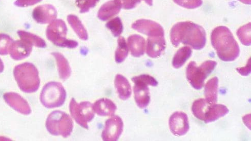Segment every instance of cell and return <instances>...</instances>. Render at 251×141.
Instances as JSON below:
<instances>
[{
    "label": "cell",
    "mask_w": 251,
    "mask_h": 141,
    "mask_svg": "<svg viewBox=\"0 0 251 141\" xmlns=\"http://www.w3.org/2000/svg\"><path fill=\"white\" fill-rule=\"evenodd\" d=\"M171 43L177 48L180 43L189 45L195 50H201L206 44V33L204 28L190 21L180 22L170 31Z\"/></svg>",
    "instance_id": "1"
},
{
    "label": "cell",
    "mask_w": 251,
    "mask_h": 141,
    "mask_svg": "<svg viewBox=\"0 0 251 141\" xmlns=\"http://www.w3.org/2000/svg\"><path fill=\"white\" fill-rule=\"evenodd\" d=\"M211 43L218 56L223 61L232 62L240 54V49L230 30L220 26L216 28L211 33Z\"/></svg>",
    "instance_id": "2"
},
{
    "label": "cell",
    "mask_w": 251,
    "mask_h": 141,
    "mask_svg": "<svg viewBox=\"0 0 251 141\" xmlns=\"http://www.w3.org/2000/svg\"><path fill=\"white\" fill-rule=\"evenodd\" d=\"M14 75L23 92L33 93L38 90L40 85L39 72L33 64L25 63L16 66Z\"/></svg>",
    "instance_id": "3"
},
{
    "label": "cell",
    "mask_w": 251,
    "mask_h": 141,
    "mask_svg": "<svg viewBox=\"0 0 251 141\" xmlns=\"http://www.w3.org/2000/svg\"><path fill=\"white\" fill-rule=\"evenodd\" d=\"M46 127L53 136H61L66 138L73 131L74 123L71 117L66 113L56 111L51 113L46 122Z\"/></svg>",
    "instance_id": "4"
},
{
    "label": "cell",
    "mask_w": 251,
    "mask_h": 141,
    "mask_svg": "<svg viewBox=\"0 0 251 141\" xmlns=\"http://www.w3.org/2000/svg\"><path fill=\"white\" fill-rule=\"evenodd\" d=\"M217 64L215 61L208 60L197 66L195 61L191 62L187 67L186 75L191 86L197 90L202 89L205 80L213 72Z\"/></svg>",
    "instance_id": "5"
},
{
    "label": "cell",
    "mask_w": 251,
    "mask_h": 141,
    "mask_svg": "<svg viewBox=\"0 0 251 141\" xmlns=\"http://www.w3.org/2000/svg\"><path fill=\"white\" fill-rule=\"evenodd\" d=\"M66 92L63 86L59 82H50L42 89L40 101L45 108H59L65 103Z\"/></svg>",
    "instance_id": "6"
},
{
    "label": "cell",
    "mask_w": 251,
    "mask_h": 141,
    "mask_svg": "<svg viewBox=\"0 0 251 141\" xmlns=\"http://www.w3.org/2000/svg\"><path fill=\"white\" fill-rule=\"evenodd\" d=\"M67 28L64 21L55 20L50 23L47 29V37L53 44L61 48L75 49L78 43L74 40L66 38Z\"/></svg>",
    "instance_id": "7"
},
{
    "label": "cell",
    "mask_w": 251,
    "mask_h": 141,
    "mask_svg": "<svg viewBox=\"0 0 251 141\" xmlns=\"http://www.w3.org/2000/svg\"><path fill=\"white\" fill-rule=\"evenodd\" d=\"M70 113L75 122L83 128L88 129V123L95 117L93 105L89 102L77 103L72 98L70 104Z\"/></svg>",
    "instance_id": "8"
},
{
    "label": "cell",
    "mask_w": 251,
    "mask_h": 141,
    "mask_svg": "<svg viewBox=\"0 0 251 141\" xmlns=\"http://www.w3.org/2000/svg\"><path fill=\"white\" fill-rule=\"evenodd\" d=\"M124 123L118 115H113L106 121L101 138L104 141H117L123 131Z\"/></svg>",
    "instance_id": "9"
},
{
    "label": "cell",
    "mask_w": 251,
    "mask_h": 141,
    "mask_svg": "<svg viewBox=\"0 0 251 141\" xmlns=\"http://www.w3.org/2000/svg\"><path fill=\"white\" fill-rule=\"evenodd\" d=\"M132 28L148 37H164L163 28L158 23L150 20L140 19L133 23Z\"/></svg>",
    "instance_id": "10"
},
{
    "label": "cell",
    "mask_w": 251,
    "mask_h": 141,
    "mask_svg": "<svg viewBox=\"0 0 251 141\" xmlns=\"http://www.w3.org/2000/svg\"><path fill=\"white\" fill-rule=\"evenodd\" d=\"M169 123L171 133L175 136H184L189 130L188 117L185 113L175 112L171 115Z\"/></svg>",
    "instance_id": "11"
},
{
    "label": "cell",
    "mask_w": 251,
    "mask_h": 141,
    "mask_svg": "<svg viewBox=\"0 0 251 141\" xmlns=\"http://www.w3.org/2000/svg\"><path fill=\"white\" fill-rule=\"evenodd\" d=\"M32 16L34 20L39 24H49L56 19L57 11L50 4L39 5L33 9Z\"/></svg>",
    "instance_id": "12"
},
{
    "label": "cell",
    "mask_w": 251,
    "mask_h": 141,
    "mask_svg": "<svg viewBox=\"0 0 251 141\" xmlns=\"http://www.w3.org/2000/svg\"><path fill=\"white\" fill-rule=\"evenodd\" d=\"M3 98L7 104L17 112L25 115L30 114L31 110L28 103L19 94L7 92L4 94Z\"/></svg>",
    "instance_id": "13"
},
{
    "label": "cell",
    "mask_w": 251,
    "mask_h": 141,
    "mask_svg": "<svg viewBox=\"0 0 251 141\" xmlns=\"http://www.w3.org/2000/svg\"><path fill=\"white\" fill-rule=\"evenodd\" d=\"M32 46L24 40H18L11 44L9 53L11 57L15 60H22L29 56L31 53Z\"/></svg>",
    "instance_id": "14"
},
{
    "label": "cell",
    "mask_w": 251,
    "mask_h": 141,
    "mask_svg": "<svg viewBox=\"0 0 251 141\" xmlns=\"http://www.w3.org/2000/svg\"><path fill=\"white\" fill-rule=\"evenodd\" d=\"M166 48V42L164 37H149L147 39L146 53L151 58L160 56Z\"/></svg>",
    "instance_id": "15"
},
{
    "label": "cell",
    "mask_w": 251,
    "mask_h": 141,
    "mask_svg": "<svg viewBox=\"0 0 251 141\" xmlns=\"http://www.w3.org/2000/svg\"><path fill=\"white\" fill-rule=\"evenodd\" d=\"M134 99L137 105L142 109L146 108L151 102L150 88L141 82H134Z\"/></svg>",
    "instance_id": "16"
},
{
    "label": "cell",
    "mask_w": 251,
    "mask_h": 141,
    "mask_svg": "<svg viewBox=\"0 0 251 141\" xmlns=\"http://www.w3.org/2000/svg\"><path fill=\"white\" fill-rule=\"evenodd\" d=\"M121 8V5L117 0H111L100 7L98 17L102 21H107L118 15Z\"/></svg>",
    "instance_id": "17"
},
{
    "label": "cell",
    "mask_w": 251,
    "mask_h": 141,
    "mask_svg": "<svg viewBox=\"0 0 251 141\" xmlns=\"http://www.w3.org/2000/svg\"><path fill=\"white\" fill-rule=\"evenodd\" d=\"M95 113L102 116H112L117 111V106L113 101L107 98L97 101L93 105Z\"/></svg>",
    "instance_id": "18"
},
{
    "label": "cell",
    "mask_w": 251,
    "mask_h": 141,
    "mask_svg": "<svg viewBox=\"0 0 251 141\" xmlns=\"http://www.w3.org/2000/svg\"><path fill=\"white\" fill-rule=\"evenodd\" d=\"M129 50L132 56L139 57L144 55L146 48L145 39L138 34H133L128 38Z\"/></svg>",
    "instance_id": "19"
},
{
    "label": "cell",
    "mask_w": 251,
    "mask_h": 141,
    "mask_svg": "<svg viewBox=\"0 0 251 141\" xmlns=\"http://www.w3.org/2000/svg\"><path fill=\"white\" fill-rule=\"evenodd\" d=\"M115 85L121 99L127 100L131 97V87L126 78L121 75H117L115 78Z\"/></svg>",
    "instance_id": "20"
},
{
    "label": "cell",
    "mask_w": 251,
    "mask_h": 141,
    "mask_svg": "<svg viewBox=\"0 0 251 141\" xmlns=\"http://www.w3.org/2000/svg\"><path fill=\"white\" fill-rule=\"evenodd\" d=\"M229 110L222 104H214L211 105L205 115L204 122L206 124L219 120L228 113Z\"/></svg>",
    "instance_id": "21"
},
{
    "label": "cell",
    "mask_w": 251,
    "mask_h": 141,
    "mask_svg": "<svg viewBox=\"0 0 251 141\" xmlns=\"http://www.w3.org/2000/svg\"><path fill=\"white\" fill-rule=\"evenodd\" d=\"M219 79L215 77L209 80L205 85L204 96L210 105L215 104L218 102Z\"/></svg>",
    "instance_id": "22"
},
{
    "label": "cell",
    "mask_w": 251,
    "mask_h": 141,
    "mask_svg": "<svg viewBox=\"0 0 251 141\" xmlns=\"http://www.w3.org/2000/svg\"><path fill=\"white\" fill-rule=\"evenodd\" d=\"M51 55L55 58L60 78L63 80L69 78L72 74V69L66 57L59 53H53Z\"/></svg>",
    "instance_id": "23"
},
{
    "label": "cell",
    "mask_w": 251,
    "mask_h": 141,
    "mask_svg": "<svg viewBox=\"0 0 251 141\" xmlns=\"http://www.w3.org/2000/svg\"><path fill=\"white\" fill-rule=\"evenodd\" d=\"M67 21L79 39L84 41L88 40L87 31L81 20L77 16L70 15L67 17Z\"/></svg>",
    "instance_id": "24"
},
{
    "label": "cell",
    "mask_w": 251,
    "mask_h": 141,
    "mask_svg": "<svg viewBox=\"0 0 251 141\" xmlns=\"http://www.w3.org/2000/svg\"><path fill=\"white\" fill-rule=\"evenodd\" d=\"M17 33L21 40L28 42L32 46L42 49L47 48V45L45 41L37 35L22 30H18Z\"/></svg>",
    "instance_id": "25"
},
{
    "label": "cell",
    "mask_w": 251,
    "mask_h": 141,
    "mask_svg": "<svg viewBox=\"0 0 251 141\" xmlns=\"http://www.w3.org/2000/svg\"><path fill=\"white\" fill-rule=\"evenodd\" d=\"M192 55V50L189 46H184L178 50L175 54L173 65L176 69L183 66Z\"/></svg>",
    "instance_id": "26"
},
{
    "label": "cell",
    "mask_w": 251,
    "mask_h": 141,
    "mask_svg": "<svg viewBox=\"0 0 251 141\" xmlns=\"http://www.w3.org/2000/svg\"><path fill=\"white\" fill-rule=\"evenodd\" d=\"M210 106L206 100L200 99L193 103L192 111L197 118L204 121L205 115H206Z\"/></svg>",
    "instance_id": "27"
},
{
    "label": "cell",
    "mask_w": 251,
    "mask_h": 141,
    "mask_svg": "<svg viewBox=\"0 0 251 141\" xmlns=\"http://www.w3.org/2000/svg\"><path fill=\"white\" fill-rule=\"evenodd\" d=\"M118 44L115 53V60L117 63H121L127 57L129 50L127 43L124 37H119Z\"/></svg>",
    "instance_id": "28"
},
{
    "label": "cell",
    "mask_w": 251,
    "mask_h": 141,
    "mask_svg": "<svg viewBox=\"0 0 251 141\" xmlns=\"http://www.w3.org/2000/svg\"><path fill=\"white\" fill-rule=\"evenodd\" d=\"M251 22L239 28L237 35L241 42L245 46H251Z\"/></svg>",
    "instance_id": "29"
},
{
    "label": "cell",
    "mask_w": 251,
    "mask_h": 141,
    "mask_svg": "<svg viewBox=\"0 0 251 141\" xmlns=\"http://www.w3.org/2000/svg\"><path fill=\"white\" fill-rule=\"evenodd\" d=\"M106 27L115 37H119L123 30V23L119 17H116L108 22Z\"/></svg>",
    "instance_id": "30"
},
{
    "label": "cell",
    "mask_w": 251,
    "mask_h": 141,
    "mask_svg": "<svg viewBox=\"0 0 251 141\" xmlns=\"http://www.w3.org/2000/svg\"><path fill=\"white\" fill-rule=\"evenodd\" d=\"M13 42V39L8 34L0 33V55H7Z\"/></svg>",
    "instance_id": "31"
},
{
    "label": "cell",
    "mask_w": 251,
    "mask_h": 141,
    "mask_svg": "<svg viewBox=\"0 0 251 141\" xmlns=\"http://www.w3.org/2000/svg\"><path fill=\"white\" fill-rule=\"evenodd\" d=\"M100 0H75L77 7L80 9L81 13H86L93 8Z\"/></svg>",
    "instance_id": "32"
},
{
    "label": "cell",
    "mask_w": 251,
    "mask_h": 141,
    "mask_svg": "<svg viewBox=\"0 0 251 141\" xmlns=\"http://www.w3.org/2000/svg\"><path fill=\"white\" fill-rule=\"evenodd\" d=\"M124 9H132L136 7L142 1H145L148 5L152 6L153 0H117Z\"/></svg>",
    "instance_id": "33"
},
{
    "label": "cell",
    "mask_w": 251,
    "mask_h": 141,
    "mask_svg": "<svg viewBox=\"0 0 251 141\" xmlns=\"http://www.w3.org/2000/svg\"><path fill=\"white\" fill-rule=\"evenodd\" d=\"M178 5L187 9H196L202 4V0H174Z\"/></svg>",
    "instance_id": "34"
},
{
    "label": "cell",
    "mask_w": 251,
    "mask_h": 141,
    "mask_svg": "<svg viewBox=\"0 0 251 141\" xmlns=\"http://www.w3.org/2000/svg\"><path fill=\"white\" fill-rule=\"evenodd\" d=\"M133 82H138L141 83L152 86H157L158 85V82L155 79L149 75H142L139 76L134 77L132 78Z\"/></svg>",
    "instance_id": "35"
},
{
    "label": "cell",
    "mask_w": 251,
    "mask_h": 141,
    "mask_svg": "<svg viewBox=\"0 0 251 141\" xmlns=\"http://www.w3.org/2000/svg\"><path fill=\"white\" fill-rule=\"evenodd\" d=\"M42 1V0H16L14 4L18 7H27L39 3Z\"/></svg>",
    "instance_id": "36"
},
{
    "label": "cell",
    "mask_w": 251,
    "mask_h": 141,
    "mask_svg": "<svg viewBox=\"0 0 251 141\" xmlns=\"http://www.w3.org/2000/svg\"><path fill=\"white\" fill-rule=\"evenodd\" d=\"M237 72L242 76H248L251 73V59L244 67L237 68Z\"/></svg>",
    "instance_id": "37"
},
{
    "label": "cell",
    "mask_w": 251,
    "mask_h": 141,
    "mask_svg": "<svg viewBox=\"0 0 251 141\" xmlns=\"http://www.w3.org/2000/svg\"><path fill=\"white\" fill-rule=\"evenodd\" d=\"M4 68V65L2 60L0 58V73H1L3 72Z\"/></svg>",
    "instance_id": "38"
},
{
    "label": "cell",
    "mask_w": 251,
    "mask_h": 141,
    "mask_svg": "<svg viewBox=\"0 0 251 141\" xmlns=\"http://www.w3.org/2000/svg\"><path fill=\"white\" fill-rule=\"evenodd\" d=\"M238 1H240L245 4L251 5V0H238Z\"/></svg>",
    "instance_id": "39"
}]
</instances>
